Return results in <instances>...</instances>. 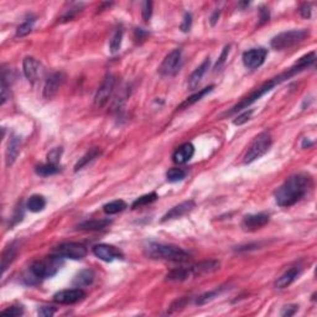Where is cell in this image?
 Instances as JSON below:
<instances>
[{
    "instance_id": "ee69618b",
    "label": "cell",
    "mask_w": 317,
    "mask_h": 317,
    "mask_svg": "<svg viewBox=\"0 0 317 317\" xmlns=\"http://www.w3.org/2000/svg\"><path fill=\"white\" fill-rule=\"evenodd\" d=\"M187 301H188L187 298H182V299H180V300L175 301V302L171 305V310H170V314H171V312H174V311H177V310L182 309V307H185V305L187 303Z\"/></svg>"
},
{
    "instance_id": "484cf974",
    "label": "cell",
    "mask_w": 317,
    "mask_h": 317,
    "mask_svg": "<svg viewBox=\"0 0 317 317\" xmlns=\"http://www.w3.org/2000/svg\"><path fill=\"white\" fill-rule=\"evenodd\" d=\"M100 154H102V151H100L98 148H92V149H89V151H87L86 155H83V156L80 159V161L76 164L75 171L77 172V171H80V170H82L84 166H87L89 163H92L93 160H96L97 157L100 156Z\"/></svg>"
},
{
    "instance_id": "9c48e42d",
    "label": "cell",
    "mask_w": 317,
    "mask_h": 317,
    "mask_svg": "<svg viewBox=\"0 0 317 317\" xmlns=\"http://www.w3.org/2000/svg\"><path fill=\"white\" fill-rule=\"evenodd\" d=\"M181 56V49H175V50H172L171 52L164 58L163 64L159 67V73H160L161 76H174L180 68Z\"/></svg>"
},
{
    "instance_id": "e575fe53",
    "label": "cell",
    "mask_w": 317,
    "mask_h": 317,
    "mask_svg": "<svg viewBox=\"0 0 317 317\" xmlns=\"http://www.w3.org/2000/svg\"><path fill=\"white\" fill-rule=\"evenodd\" d=\"M222 291H223V289H217V290H213V291L206 292V294H203V295H201L199 299H197L196 301L197 305H204V303L210 302V301H212L213 299L217 298Z\"/></svg>"
},
{
    "instance_id": "f6af8a7d",
    "label": "cell",
    "mask_w": 317,
    "mask_h": 317,
    "mask_svg": "<svg viewBox=\"0 0 317 317\" xmlns=\"http://www.w3.org/2000/svg\"><path fill=\"white\" fill-rule=\"evenodd\" d=\"M299 310L298 305H287L283 309L282 311V316H292V315H295L296 311Z\"/></svg>"
},
{
    "instance_id": "74e56055",
    "label": "cell",
    "mask_w": 317,
    "mask_h": 317,
    "mask_svg": "<svg viewBox=\"0 0 317 317\" xmlns=\"http://www.w3.org/2000/svg\"><path fill=\"white\" fill-rule=\"evenodd\" d=\"M22 314H24V309H22L21 306H10L8 307V309L1 311V315H3V316H10V317L21 316Z\"/></svg>"
},
{
    "instance_id": "ba28073f",
    "label": "cell",
    "mask_w": 317,
    "mask_h": 317,
    "mask_svg": "<svg viewBox=\"0 0 317 317\" xmlns=\"http://www.w3.org/2000/svg\"><path fill=\"white\" fill-rule=\"evenodd\" d=\"M87 248L80 243H64L56 247L55 254L58 257L67 258V259L80 260L87 255Z\"/></svg>"
},
{
    "instance_id": "7bdbcfd3",
    "label": "cell",
    "mask_w": 317,
    "mask_h": 317,
    "mask_svg": "<svg viewBox=\"0 0 317 317\" xmlns=\"http://www.w3.org/2000/svg\"><path fill=\"white\" fill-rule=\"evenodd\" d=\"M191 25H192V17L187 13V14H185L184 21H182L181 24V30L184 31V33H187V31H190Z\"/></svg>"
},
{
    "instance_id": "7c38bea8",
    "label": "cell",
    "mask_w": 317,
    "mask_h": 317,
    "mask_svg": "<svg viewBox=\"0 0 317 317\" xmlns=\"http://www.w3.org/2000/svg\"><path fill=\"white\" fill-rule=\"evenodd\" d=\"M22 71H24V75L29 82L35 83L42 76L44 68H42V65L35 57L28 56L22 61Z\"/></svg>"
},
{
    "instance_id": "8d00e7d4",
    "label": "cell",
    "mask_w": 317,
    "mask_h": 317,
    "mask_svg": "<svg viewBox=\"0 0 317 317\" xmlns=\"http://www.w3.org/2000/svg\"><path fill=\"white\" fill-rule=\"evenodd\" d=\"M229 49H231V46L228 45V46L224 47L223 51H222L221 56H219V58H218V61H217V64H216V66H215L216 72L221 71V68L224 66V64H226V60H227V57H228V53H229Z\"/></svg>"
},
{
    "instance_id": "d590c367",
    "label": "cell",
    "mask_w": 317,
    "mask_h": 317,
    "mask_svg": "<svg viewBox=\"0 0 317 317\" xmlns=\"http://www.w3.org/2000/svg\"><path fill=\"white\" fill-rule=\"evenodd\" d=\"M253 113H254L253 109H249V111L243 112L242 114H239V116H238L237 118H235L234 120H233V124H234V125H243V124H246L247 121L250 120V118H251V116H253Z\"/></svg>"
},
{
    "instance_id": "ac0fdd59",
    "label": "cell",
    "mask_w": 317,
    "mask_h": 317,
    "mask_svg": "<svg viewBox=\"0 0 317 317\" xmlns=\"http://www.w3.org/2000/svg\"><path fill=\"white\" fill-rule=\"evenodd\" d=\"M20 146H21V138L17 135H11L10 140L8 143V149L5 154L6 166H11L15 163V160L19 156Z\"/></svg>"
},
{
    "instance_id": "f1b7e54d",
    "label": "cell",
    "mask_w": 317,
    "mask_h": 317,
    "mask_svg": "<svg viewBox=\"0 0 317 317\" xmlns=\"http://www.w3.org/2000/svg\"><path fill=\"white\" fill-rule=\"evenodd\" d=\"M35 172L39 175V176H42V177L52 176V175H56L60 172V167H58L57 165H55V164L47 163V164H44V165L36 166Z\"/></svg>"
},
{
    "instance_id": "c3c4849f",
    "label": "cell",
    "mask_w": 317,
    "mask_h": 317,
    "mask_svg": "<svg viewBox=\"0 0 317 317\" xmlns=\"http://www.w3.org/2000/svg\"><path fill=\"white\" fill-rule=\"evenodd\" d=\"M21 208V207H20ZM20 208H17V211H15V215H14V222H13V226L14 224H17V222H20L22 219V217H24V212H22V210H20Z\"/></svg>"
},
{
    "instance_id": "5bb4252c",
    "label": "cell",
    "mask_w": 317,
    "mask_h": 317,
    "mask_svg": "<svg viewBox=\"0 0 317 317\" xmlns=\"http://www.w3.org/2000/svg\"><path fill=\"white\" fill-rule=\"evenodd\" d=\"M64 72H55L50 77L47 78L44 86V98L45 100H52L53 97L57 94L58 89L62 86V83L65 82Z\"/></svg>"
},
{
    "instance_id": "836d02e7",
    "label": "cell",
    "mask_w": 317,
    "mask_h": 317,
    "mask_svg": "<svg viewBox=\"0 0 317 317\" xmlns=\"http://www.w3.org/2000/svg\"><path fill=\"white\" fill-rule=\"evenodd\" d=\"M33 22H35V17H31V19H26L25 21L22 22L21 25L17 26V36H20V37H22V36H26L28 33H30L31 30H33Z\"/></svg>"
},
{
    "instance_id": "7402d4cb",
    "label": "cell",
    "mask_w": 317,
    "mask_h": 317,
    "mask_svg": "<svg viewBox=\"0 0 317 317\" xmlns=\"http://www.w3.org/2000/svg\"><path fill=\"white\" fill-rule=\"evenodd\" d=\"M213 88H215V86H208V87H206V88H203V89H200V91L197 92V93L192 94V96H191V97H188V98H186V100H184V102H182L181 104L179 105V107H177V109H180V111H184V109H187L188 107H191V105H193V104H195V103L200 102V100H201L202 98H203V97L206 96V94H208V93H210V92H212Z\"/></svg>"
},
{
    "instance_id": "1f68e13d",
    "label": "cell",
    "mask_w": 317,
    "mask_h": 317,
    "mask_svg": "<svg viewBox=\"0 0 317 317\" xmlns=\"http://www.w3.org/2000/svg\"><path fill=\"white\" fill-rule=\"evenodd\" d=\"M157 199H159V197H157V195L155 192L144 195V196L139 197V199H136L135 201L133 202L132 208L133 210H136V208H140V207L148 206V204H150V203H152V202L156 201Z\"/></svg>"
},
{
    "instance_id": "44dd1931",
    "label": "cell",
    "mask_w": 317,
    "mask_h": 317,
    "mask_svg": "<svg viewBox=\"0 0 317 317\" xmlns=\"http://www.w3.org/2000/svg\"><path fill=\"white\" fill-rule=\"evenodd\" d=\"M217 269H219V262L216 260H208V262H202L200 264L192 265L190 267V271L192 274V276L201 275V274H207L216 271Z\"/></svg>"
},
{
    "instance_id": "4316f807",
    "label": "cell",
    "mask_w": 317,
    "mask_h": 317,
    "mask_svg": "<svg viewBox=\"0 0 317 317\" xmlns=\"http://www.w3.org/2000/svg\"><path fill=\"white\" fill-rule=\"evenodd\" d=\"M45 207H46V200L41 195H33L26 202V208L33 213L41 212Z\"/></svg>"
},
{
    "instance_id": "5b68a950",
    "label": "cell",
    "mask_w": 317,
    "mask_h": 317,
    "mask_svg": "<svg viewBox=\"0 0 317 317\" xmlns=\"http://www.w3.org/2000/svg\"><path fill=\"white\" fill-rule=\"evenodd\" d=\"M273 139H271L270 133L264 132L260 133L257 138L254 139L253 143L250 144V146L247 150L246 155H244V164H251L253 161L258 160L263 155H265L267 152V150L270 149Z\"/></svg>"
},
{
    "instance_id": "d6a6232c",
    "label": "cell",
    "mask_w": 317,
    "mask_h": 317,
    "mask_svg": "<svg viewBox=\"0 0 317 317\" xmlns=\"http://www.w3.org/2000/svg\"><path fill=\"white\" fill-rule=\"evenodd\" d=\"M186 177V171L185 170H182V168H171V170H168L166 172V180L168 182H179L182 181V180Z\"/></svg>"
},
{
    "instance_id": "d4e9b609",
    "label": "cell",
    "mask_w": 317,
    "mask_h": 317,
    "mask_svg": "<svg viewBox=\"0 0 317 317\" xmlns=\"http://www.w3.org/2000/svg\"><path fill=\"white\" fill-rule=\"evenodd\" d=\"M94 280V273L89 269H84L81 270L80 273L76 275V278L73 279V285L77 287H84L89 286Z\"/></svg>"
},
{
    "instance_id": "cb8c5ba5",
    "label": "cell",
    "mask_w": 317,
    "mask_h": 317,
    "mask_svg": "<svg viewBox=\"0 0 317 317\" xmlns=\"http://www.w3.org/2000/svg\"><path fill=\"white\" fill-rule=\"evenodd\" d=\"M17 254V243H11L10 246L6 247L5 250L3 251V255H1V271H3V274L5 273V270L8 269L9 265L14 262Z\"/></svg>"
},
{
    "instance_id": "4fadbf2b",
    "label": "cell",
    "mask_w": 317,
    "mask_h": 317,
    "mask_svg": "<svg viewBox=\"0 0 317 317\" xmlns=\"http://www.w3.org/2000/svg\"><path fill=\"white\" fill-rule=\"evenodd\" d=\"M86 298V292L82 289L77 287V289H68L58 291L57 294L53 295V301L62 305H72V303L80 302L83 299Z\"/></svg>"
},
{
    "instance_id": "7dc6e473",
    "label": "cell",
    "mask_w": 317,
    "mask_h": 317,
    "mask_svg": "<svg viewBox=\"0 0 317 317\" xmlns=\"http://www.w3.org/2000/svg\"><path fill=\"white\" fill-rule=\"evenodd\" d=\"M269 10L267 8H262L260 9V25L264 24V22L269 21Z\"/></svg>"
},
{
    "instance_id": "8fae6325",
    "label": "cell",
    "mask_w": 317,
    "mask_h": 317,
    "mask_svg": "<svg viewBox=\"0 0 317 317\" xmlns=\"http://www.w3.org/2000/svg\"><path fill=\"white\" fill-rule=\"evenodd\" d=\"M92 251L97 258H100V260L107 263L124 258V254L120 249L114 246H109V244H97V246L93 247Z\"/></svg>"
},
{
    "instance_id": "52a82bcc",
    "label": "cell",
    "mask_w": 317,
    "mask_h": 317,
    "mask_svg": "<svg viewBox=\"0 0 317 317\" xmlns=\"http://www.w3.org/2000/svg\"><path fill=\"white\" fill-rule=\"evenodd\" d=\"M116 83L117 78L114 75H107L105 76L104 81L100 84V87L97 91L96 97H94V104H96L97 108H102L104 107L108 103V100H111L112 94H113L114 88H116Z\"/></svg>"
},
{
    "instance_id": "d6986e66",
    "label": "cell",
    "mask_w": 317,
    "mask_h": 317,
    "mask_svg": "<svg viewBox=\"0 0 317 317\" xmlns=\"http://www.w3.org/2000/svg\"><path fill=\"white\" fill-rule=\"evenodd\" d=\"M210 65H211L210 58H207L201 66L197 67V68L191 73V76L188 77V88H190L191 91H195V89L199 87L200 82H201V80L203 78V76L206 75L207 69L210 68Z\"/></svg>"
},
{
    "instance_id": "7a4b0ae2",
    "label": "cell",
    "mask_w": 317,
    "mask_h": 317,
    "mask_svg": "<svg viewBox=\"0 0 317 317\" xmlns=\"http://www.w3.org/2000/svg\"><path fill=\"white\" fill-rule=\"evenodd\" d=\"M311 187V177L306 174L290 176L275 191V201L280 207H291L305 197Z\"/></svg>"
},
{
    "instance_id": "f35d334b",
    "label": "cell",
    "mask_w": 317,
    "mask_h": 317,
    "mask_svg": "<svg viewBox=\"0 0 317 317\" xmlns=\"http://www.w3.org/2000/svg\"><path fill=\"white\" fill-rule=\"evenodd\" d=\"M152 14V3L151 1H144L143 3V10H141V15H143V20L148 22L151 17Z\"/></svg>"
},
{
    "instance_id": "2e32d148",
    "label": "cell",
    "mask_w": 317,
    "mask_h": 317,
    "mask_svg": "<svg viewBox=\"0 0 317 317\" xmlns=\"http://www.w3.org/2000/svg\"><path fill=\"white\" fill-rule=\"evenodd\" d=\"M196 203L193 200H188V201L181 202L177 206L172 207L171 210L168 211L165 216L163 217L161 222H166V221H171V219H177V218H181L182 216H185L186 213L191 212V211L195 208Z\"/></svg>"
},
{
    "instance_id": "b9f144b4",
    "label": "cell",
    "mask_w": 317,
    "mask_h": 317,
    "mask_svg": "<svg viewBox=\"0 0 317 317\" xmlns=\"http://www.w3.org/2000/svg\"><path fill=\"white\" fill-rule=\"evenodd\" d=\"M39 315L40 316H44V317H51L55 315L56 312V309L52 306H41L39 309Z\"/></svg>"
},
{
    "instance_id": "681fc988",
    "label": "cell",
    "mask_w": 317,
    "mask_h": 317,
    "mask_svg": "<svg viewBox=\"0 0 317 317\" xmlns=\"http://www.w3.org/2000/svg\"><path fill=\"white\" fill-rule=\"evenodd\" d=\"M219 14H221V11L219 10H216L215 14L212 15V17H211V24H212V26L216 25V22L218 21V17H219Z\"/></svg>"
},
{
    "instance_id": "3957f363",
    "label": "cell",
    "mask_w": 317,
    "mask_h": 317,
    "mask_svg": "<svg viewBox=\"0 0 317 317\" xmlns=\"http://www.w3.org/2000/svg\"><path fill=\"white\" fill-rule=\"evenodd\" d=\"M144 253L150 259L171 260V262H185L190 258V254L184 249L175 246H166L160 243H149L146 244Z\"/></svg>"
},
{
    "instance_id": "30bf717a",
    "label": "cell",
    "mask_w": 317,
    "mask_h": 317,
    "mask_svg": "<svg viewBox=\"0 0 317 317\" xmlns=\"http://www.w3.org/2000/svg\"><path fill=\"white\" fill-rule=\"evenodd\" d=\"M267 56V50L264 47L259 49H251L243 53V64L247 68L257 69L265 62V58Z\"/></svg>"
},
{
    "instance_id": "6da1fadb",
    "label": "cell",
    "mask_w": 317,
    "mask_h": 317,
    "mask_svg": "<svg viewBox=\"0 0 317 317\" xmlns=\"http://www.w3.org/2000/svg\"><path fill=\"white\" fill-rule=\"evenodd\" d=\"M315 60H316V53H315L314 51L310 53H307V55L302 56V57H301L300 60H299L298 62L294 65V66L290 67V68L286 69L285 72H283L282 75H279L278 77H275V78H273V80L265 82L264 84H262V86L259 87V88H257L254 92H251L248 97L243 98V100H240L238 104H235L234 107L232 108L229 112H227L224 116H233V114L238 113V112H240L242 109H244V108L249 107V105L253 104L254 102H257L259 98H262L264 94H267V92H270L275 86L280 84V83L284 82V81L289 80V78L294 77V76H296L298 73L302 72L303 69L309 68L311 65H314Z\"/></svg>"
},
{
    "instance_id": "277c9868",
    "label": "cell",
    "mask_w": 317,
    "mask_h": 317,
    "mask_svg": "<svg viewBox=\"0 0 317 317\" xmlns=\"http://www.w3.org/2000/svg\"><path fill=\"white\" fill-rule=\"evenodd\" d=\"M64 265V258L58 255H52V257L44 258L41 260H36L31 265L30 270L33 271L36 278L49 279L55 276L60 271L61 267Z\"/></svg>"
},
{
    "instance_id": "bcb514c9",
    "label": "cell",
    "mask_w": 317,
    "mask_h": 317,
    "mask_svg": "<svg viewBox=\"0 0 317 317\" xmlns=\"http://www.w3.org/2000/svg\"><path fill=\"white\" fill-rule=\"evenodd\" d=\"M299 11H300L301 17L305 19H310L311 17V4H303Z\"/></svg>"
},
{
    "instance_id": "4dcf8cb0",
    "label": "cell",
    "mask_w": 317,
    "mask_h": 317,
    "mask_svg": "<svg viewBox=\"0 0 317 317\" xmlns=\"http://www.w3.org/2000/svg\"><path fill=\"white\" fill-rule=\"evenodd\" d=\"M123 35L124 31L123 29H117L116 33L112 36L111 41H109V50L112 53H117L121 47V41H123Z\"/></svg>"
},
{
    "instance_id": "ab89813d",
    "label": "cell",
    "mask_w": 317,
    "mask_h": 317,
    "mask_svg": "<svg viewBox=\"0 0 317 317\" xmlns=\"http://www.w3.org/2000/svg\"><path fill=\"white\" fill-rule=\"evenodd\" d=\"M61 155H62V149H61V148H56V149H52L50 152H49V155H47V160H49V163L50 164H55V165H57Z\"/></svg>"
},
{
    "instance_id": "83f0119b",
    "label": "cell",
    "mask_w": 317,
    "mask_h": 317,
    "mask_svg": "<svg viewBox=\"0 0 317 317\" xmlns=\"http://www.w3.org/2000/svg\"><path fill=\"white\" fill-rule=\"evenodd\" d=\"M191 276H192V274L190 271V267H177V269L170 271L166 275V279L170 282H184Z\"/></svg>"
},
{
    "instance_id": "ffe728a7",
    "label": "cell",
    "mask_w": 317,
    "mask_h": 317,
    "mask_svg": "<svg viewBox=\"0 0 317 317\" xmlns=\"http://www.w3.org/2000/svg\"><path fill=\"white\" fill-rule=\"evenodd\" d=\"M299 275H300V269H298V267H291V269H289L287 271H285L280 278L276 279L275 287L276 289H285V287L290 286V285L298 279Z\"/></svg>"
},
{
    "instance_id": "603a6c76",
    "label": "cell",
    "mask_w": 317,
    "mask_h": 317,
    "mask_svg": "<svg viewBox=\"0 0 317 317\" xmlns=\"http://www.w3.org/2000/svg\"><path fill=\"white\" fill-rule=\"evenodd\" d=\"M112 223L111 219H91V221H86L81 223L77 227L80 231H102V229L107 228L109 224Z\"/></svg>"
},
{
    "instance_id": "e0dca14e",
    "label": "cell",
    "mask_w": 317,
    "mask_h": 317,
    "mask_svg": "<svg viewBox=\"0 0 317 317\" xmlns=\"http://www.w3.org/2000/svg\"><path fill=\"white\" fill-rule=\"evenodd\" d=\"M193 154H195V146L191 143H185L182 144L181 146H179L176 150L172 154V161L175 164H179V165H182V164H186L187 161H190L192 159Z\"/></svg>"
},
{
    "instance_id": "9a60e30c",
    "label": "cell",
    "mask_w": 317,
    "mask_h": 317,
    "mask_svg": "<svg viewBox=\"0 0 317 317\" xmlns=\"http://www.w3.org/2000/svg\"><path fill=\"white\" fill-rule=\"evenodd\" d=\"M270 217L267 213H258V215H248L243 218L242 221V228L244 231L254 232L257 229L263 228L265 224L269 223Z\"/></svg>"
},
{
    "instance_id": "8992f818",
    "label": "cell",
    "mask_w": 317,
    "mask_h": 317,
    "mask_svg": "<svg viewBox=\"0 0 317 317\" xmlns=\"http://www.w3.org/2000/svg\"><path fill=\"white\" fill-rule=\"evenodd\" d=\"M307 36H309V31L307 30L285 31V33H279L275 37H273L270 45L274 50L284 51L290 49V47L300 44V42H302L303 40L306 39Z\"/></svg>"
},
{
    "instance_id": "60d3db41",
    "label": "cell",
    "mask_w": 317,
    "mask_h": 317,
    "mask_svg": "<svg viewBox=\"0 0 317 317\" xmlns=\"http://www.w3.org/2000/svg\"><path fill=\"white\" fill-rule=\"evenodd\" d=\"M78 13H81V6H75V8H71L68 11H67L66 14L62 17V21H68V20H72L73 17H76V15L78 14Z\"/></svg>"
},
{
    "instance_id": "f546056e",
    "label": "cell",
    "mask_w": 317,
    "mask_h": 317,
    "mask_svg": "<svg viewBox=\"0 0 317 317\" xmlns=\"http://www.w3.org/2000/svg\"><path fill=\"white\" fill-rule=\"evenodd\" d=\"M128 207V204L125 203L123 200H117V201H112L109 203L104 204L103 206V211H104L107 215H117V213L124 211Z\"/></svg>"
}]
</instances>
